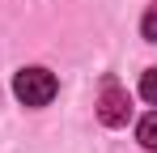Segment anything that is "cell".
Here are the masks:
<instances>
[{
    "label": "cell",
    "instance_id": "1",
    "mask_svg": "<svg viewBox=\"0 0 157 153\" xmlns=\"http://www.w3.org/2000/svg\"><path fill=\"white\" fill-rule=\"evenodd\" d=\"M55 89H59V81L47 68H21V73L13 76V94H17L21 106H47L55 98Z\"/></svg>",
    "mask_w": 157,
    "mask_h": 153
},
{
    "label": "cell",
    "instance_id": "2",
    "mask_svg": "<svg viewBox=\"0 0 157 153\" xmlns=\"http://www.w3.org/2000/svg\"><path fill=\"white\" fill-rule=\"evenodd\" d=\"M132 115V102H128V89L123 85H115V81H106L102 85V98H98V119L106 128H123Z\"/></svg>",
    "mask_w": 157,
    "mask_h": 153
},
{
    "label": "cell",
    "instance_id": "3",
    "mask_svg": "<svg viewBox=\"0 0 157 153\" xmlns=\"http://www.w3.org/2000/svg\"><path fill=\"white\" fill-rule=\"evenodd\" d=\"M136 140H140L149 153H157V111H149V115L136 124Z\"/></svg>",
    "mask_w": 157,
    "mask_h": 153
},
{
    "label": "cell",
    "instance_id": "4",
    "mask_svg": "<svg viewBox=\"0 0 157 153\" xmlns=\"http://www.w3.org/2000/svg\"><path fill=\"white\" fill-rule=\"evenodd\" d=\"M140 34H144L149 43H157V0H153V4H149V13L140 17Z\"/></svg>",
    "mask_w": 157,
    "mask_h": 153
},
{
    "label": "cell",
    "instance_id": "5",
    "mask_svg": "<svg viewBox=\"0 0 157 153\" xmlns=\"http://www.w3.org/2000/svg\"><path fill=\"white\" fill-rule=\"evenodd\" d=\"M140 98L157 106V68H149V73L140 76Z\"/></svg>",
    "mask_w": 157,
    "mask_h": 153
}]
</instances>
